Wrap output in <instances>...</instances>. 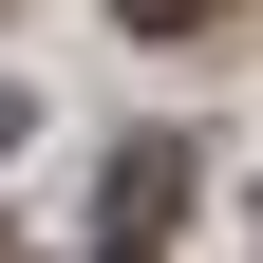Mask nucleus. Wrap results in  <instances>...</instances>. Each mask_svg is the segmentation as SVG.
Segmentation results:
<instances>
[{
	"mask_svg": "<svg viewBox=\"0 0 263 263\" xmlns=\"http://www.w3.org/2000/svg\"><path fill=\"white\" fill-rule=\"evenodd\" d=\"M188 19H226V0H132V38H188Z\"/></svg>",
	"mask_w": 263,
	"mask_h": 263,
	"instance_id": "f257e3e1",
	"label": "nucleus"
}]
</instances>
